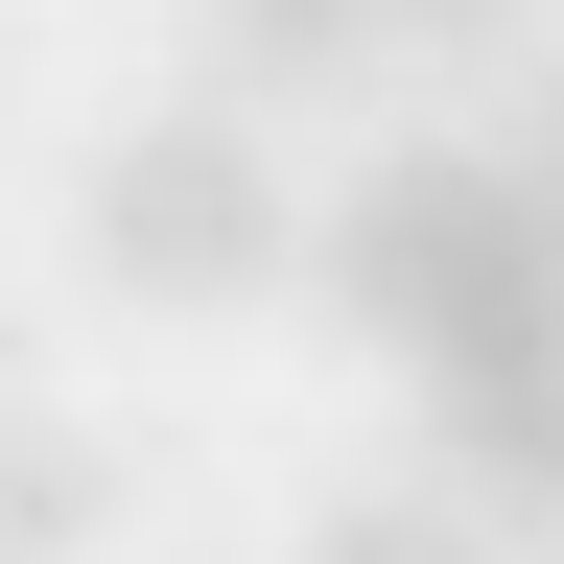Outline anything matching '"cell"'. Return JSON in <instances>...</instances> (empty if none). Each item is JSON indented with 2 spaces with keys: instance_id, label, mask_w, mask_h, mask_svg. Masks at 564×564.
I'll return each instance as SVG.
<instances>
[{
  "instance_id": "6",
  "label": "cell",
  "mask_w": 564,
  "mask_h": 564,
  "mask_svg": "<svg viewBox=\"0 0 564 564\" xmlns=\"http://www.w3.org/2000/svg\"><path fill=\"white\" fill-rule=\"evenodd\" d=\"M306 564H518V541H494L447 470H377V494H329V518H306Z\"/></svg>"
},
{
  "instance_id": "8",
  "label": "cell",
  "mask_w": 564,
  "mask_h": 564,
  "mask_svg": "<svg viewBox=\"0 0 564 564\" xmlns=\"http://www.w3.org/2000/svg\"><path fill=\"white\" fill-rule=\"evenodd\" d=\"M400 24H470V47H494V24H518V0H400Z\"/></svg>"
},
{
  "instance_id": "4",
  "label": "cell",
  "mask_w": 564,
  "mask_h": 564,
  "mask_svg": "<svg viewBox=\"0 0 564 564\" xmlns=\"http://www.w3.org/2000/svg\"><path fill=\"white\" fill-rule=\"evenodd\" d=\"M0 541H24V564H95L118 541V447H95V423L0 400Z\"/></svg>"
},
{
  "instance_id": "9",
  "label": "cell",
  "mask_w": 564,
  "mask_h": 564,
  "mask_svg": "<svg viewBox=\"0 0 564 564\" xmlns=\"http://www.w3.org/2000/svg\"><path fill=\"white\" fill-rule=\"evenodd\" d=\"M0 564H24V541H0Z\"/></svg>"
},
{
  "instance_id": "3",
  "label": "cell",
  "mask_w": 564,
  "mask_h": 564,
  "mask_svg": "<svg viewBox=\"0 0 564 564\" xmlns=\"http://www.w3.org/2000/svg\"><path fill=\"white\" fill-rule=\"evenodd\" d=\"M400 400H423V470L541 564L564 541V352H447V377H400Z\"/></svg>"
},
{
  "instance_id": "7",
  "label": "cell",
  "mask_w": 564,
  "mask_h": 564,
  "mask_svg": "<svg viewBox=\"0 0 564 564\" xmlns=\"http://www.w3.org/2000/svg\"><path fill=\"white\" fill-rule=\"evenodd\" d=\"M518 188H541V212H564V95H541V118H518Z\"/></svg>"
},
{
  "instance_id": "1",
  "label": "cell",
  "mask_w": 564,
  "mask_h": 564,
  "mask_svg": "<svg viewBox=\"0 0 564 564\" xmlns=\"http://www.w3.org/2000/svg\"><path fill=\"white\" fill-rule=\"evenodd\" d=\"M329 306L400 352V377H447V352H564V212L518 188V141H400V165L329 188Z\"/></svg>"
},
{
  "instance_id": "2",
  "label": "cell",
  "mask_w": 564,
  "mask_h": 564,
  "mask_svg": "<svg viewBox=\"0 0 564 564\" xmlns=\"http://www.w3.org/2000/svg\"><path fill=\"white\" fill-rule=\"evenodd\" d=\"M70 259H95L118 306H259V282H282V141L236 95L118 118L95 165H70Z\"/></svg>"
},
{
  "instance_id": "5",
  "label": "cell",
  "mask_w": 564,
  "mask_h": 564,
  "mask_svg": "<svg viewBox=\"0 0 564 564\" xmlns=\"http://www.w3.org/2000/svg\"><path fill=\"white\" fill-rule=\"evenodd\" d=\"M188 47H212V95H306V70L400 47V0H188Z\"/></svg>"
}]
</instances>
